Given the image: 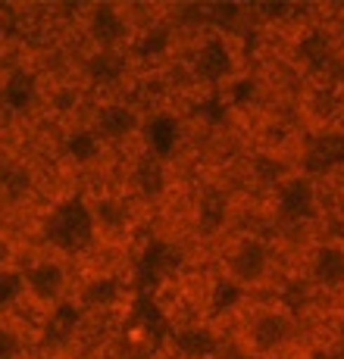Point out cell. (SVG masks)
Wrapping results in <instances>:
<instances>
[{
  "label": "cell",
  "mask_w": 344,
  "mask_h": 359,
  "mask_svg": "<svg viewBox=\"0 0 344 359\" xmlns=\"http://www.w3.org/2000/svg\"><path fill=\"white\" fill-rule=\"evenodd\" d=\"M69 291H72V262L66 253L44 244V250L19 266V303L34 313H57Z\"/></svg>",
  "instance_id": "1"
},
{
  "label": "cell",
  "mask_w": 344,
  "mask_h": 359,
  "mask_svg": "<svg viewBox=\"0 0 344 359\" xmlns=\"http://www.w3.org/2000/svg\"><path fill=\"white\" fill-rule=\"evenodd\" d=\"M141 25L132 10L116 4H94L81 10V32H85L91 53H128Z\"/></svg>",
  "instance_id": "2"
},
{
  "label": "cell",
  "mask_w": 344,
  "mask_h": 359,
  "mask_svg": "<svg viewBox=\"0 0 344 359\" xmlns=\"http://www.w3.org/2000/svg\"><path fill=\"white\" fill-rule=\"evenodd\" d=\"M44 238L47 247L72 257L75 250L88 247L94 241V229H91V212H88L85 200H63L60 206H53V212L47 216L44 225Z\"/></svg>",
  "instance_id": "3"
},
{
  "label": "cell",
  "mask_w": 344,
  "mask_h": 359,
  "mask_svg": "<svg viewBox=\"0 0 344 359\" xmlns=\"http://www.w3.org/2000/svg\"><path fill=\"white\" fill-rule=\"evenodd\" d=\"M88 128L98 135V141L103 147H110V144H126L144 131V116H141V109L128 100H103V103H98V109H94Z\"/></svg>",
  "instance_id": "4"
},
{
  "label": "cell",
  "mask_w": 344,
  "mask_h": 359,
  "mask_svg": "<svg viewBox=\"0 0 344 359\" xmlns=\"http://www.w3.org/2000/svg\"><path fill=\"white\" fill-rule=\"evenodd\" d=\"M88 212H91V229H94V241H126L132 234L135 225V210L132 200L126 194H100L94 200H85Z\"/></svg>",
  "instance_id": "5"
},
{
  "label": "cell",
  "mask_w": 344,
  "mask_h": 359,
  "mask_svg": "<svg viewBox=\"0 0 344 359\" xmlns=\"http://www.w3.org/2000/svg\"><path fill=\"white\" fill-rule=\"evenodd\" d=\"M247 347L257 353H275L294 337V319L282 306H260L247 319Z\"/></svg>",
  "instance_id": "6"
},
{
  "label": "cell",
  "mask_w": 344,
  "mask_h": 359,
  "mask_svg": "<svg viewBox=\"0 0 344 359\" xmlns=\"http://www.w3.org/2000/svg\"><path fill=\"white\" fill-rule=\"evenodd\" d=\"M225 272H229L232 285H257L270 272V247L266 241L244 234L232 244L229 257H225Z\"/></svg>",
  "instance_id": "7"
},
{
  "label": "cell",
  "mask_w": 344,
  "mask_h": 359,
  "mask_svg": "<svg viewBox=\"0 0 344 359\" xmlns=\"http://www.w3.org/2000/svg\"><path fill=\"white\" fill-rule=\"evenodd\" d=\"M316 203V191L310 178H288L285 184L279 188V212L285 219H307L313 212Z\"/></svg>",
  "instance_id": "8"
},
{
  "label": "cell",
  "mask_w": 344,
  "mask_h": 359,
  "mask_svg": "<svg viewBox=\"0 0 344 359\" xmlns=\"http://www.w3.org/2000/svg\"><path fill=\"white\" fill-rule=\"evenodd\" d=\"M194 69L197 75L204 79L216 81V79H225L232 72V50L223 38H210L201 44V50L194 53Z\"/></svg>",
  "instance_id": "9"
},
{
  "label": "cell",
  "mask_w": 344,
  "mask_h": 359,
  "mask_svg": "<svg viewBox=\"0 0 344 359\" xmlns=\"http://www.w3.org/2000/svg\"><path fill=\"white\" fill-rule=\"evenodd\" d=\"M313 278L322 287H341L344 285V247L326 244L313 257Z\"/></svg>",
  "instance_id": "10"
},
{
  "label": "cell",
  "mask_w": 344,
  "mask_h": 359,
  "mask_svg": "<svg viewBox=\"0 0 344 359\" xmlns=\"http://www.w3.org/2000/svg\"><path fill=\"white\" fill-rule=\"evenodd\" d=\"M63 150H66V156H69V160H72L75 165H91V163L103 154V144L98 141V135H94V131L85 126V128L69 131Z\"/></svg>",
  "instance_id": "11"
},
{
  "label": "cell",
  "mask_w": 344,
  "mask_h": 359,
  "mask_svg": "<svg viewBox=\"0 0 344 359\" xmlns=\"http://www.w3.org/2000/svg\"><path fill=\"white\" fill-rule=\"evenodd\" d=\"M176 347H178V353L188 359H204V356L216 353V337L201 325H188L176 334Z\"/></svg>",
  "instance_id": "12"
},
{
  "label": "cell",
  "mask_w": 344,
  "mask_h": 359,
  "mask_svg": "<svg viewBox=\"0 0 344 359\" xmlns=\"http://www.w3.org/2000/svg\"><path fill=\"white\" fill-rule=\"evenodd\" d=\"M25 356V334L13 319L0 316V359H22Z\"/></svg>",
  "instance_id": "13"
},
{
  "label": "cell",
  "mask_w": 344,
  "mask_h": 359,
  "mask_svg": "<svg viewBox=\"0 0 344 359\" xmlns=\"http://www.w3.org/2000/svg\"><path fill=\"white\" fill-rule=\"evenodd\" d=\"M19 269V247L13 241V234L6 229H0V275Z\"/></svg>",
  "instance_id": "14"
},
{
  "label": "cell",
  "mask_w": 344,
  "mask_h": 359,
  "mask_svg": "<svg viewBox=\"0 0 344 359\" xmlns=\"http://www.w3.org/2000/svg\"><path fill=\"white\" fill-rule=\"evenodd\" d=\"M10 200V191H6V178H4V172H0V206Z\"/></svg>",
  "instance_id": "15"
},
{
  "label": "cell",
  "mask_w": 344,
  "mask_h": 359,
  "mask_svg": "<svg viewBox=\"0 0 344 359\" xmlns=\"http://www.w3.org/2000/svg\"><path fill=\"white\" fill-rule=\"evenodd\" d=\"M57 359H79V356H57Z\"/></svg>",
  "instance_id": "16"
}]
</instances>
